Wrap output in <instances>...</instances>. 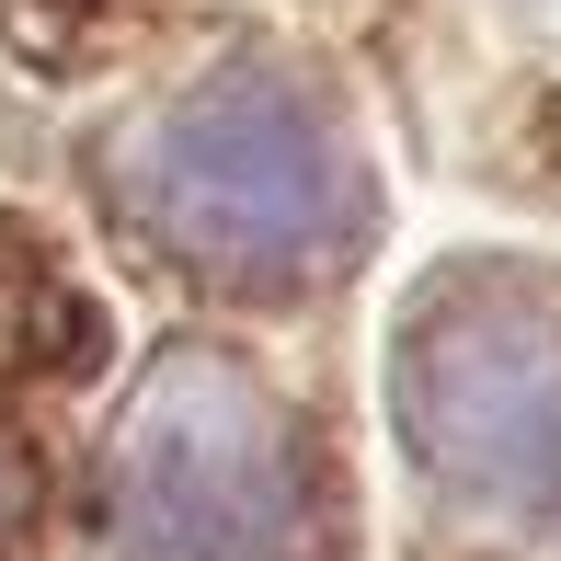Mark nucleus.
Listing matches in <instances>:
<instances>
[{
  "label": "nucleus",
  "instance_id": "1",
  "mask_svg": "<svg viewBox=\"0 0 561 561\" xmlns=\"http://www.w3.org/2000/svg\"><path fill=\"white\" fill-rule=\"evenodd\" d=\"M126 218L218 287H298L355 241V149L321 92L229 69L115 149Z\"/></svg>",
  "mask_w": 561,
  "mask_h": 561
},
{
  "label": "nucleus",
  "instance_id": "2",
  "mask_svg": "<svg viewBox=\"0 0 561 561\" xmlns=\"http://www.w3.org/2000/svg\"><path fill=\"white\" fill-rule=\"evenodd\" d=\"M126 561H321V447L229 344H161L104 447Z\"/></svg>",
  "mask_w": 561,
  "mask_h": 561
},
{
  "label": "nucleus",
  "instance_id": "3",
  "mask_svg": "<svg viewBox=\"0 0 561 561\" xmlns=\"http://www.w3.org/2000/svg\"><path fill=\"white\" fill-rule=\"evenodd\" d=\"M390 413L436 493L481 516H561V275L447 264L401 310Z\"/></svg>",
  "mask_w": 561,
  "mask_h": 561
},
{
  "label": "nucleus",
  "instance_id": "4",
  "mask_svg": "<svg viewBox=\"0 0 561 561\" xmlns=\"http://www.w3.org/2000/svg\"><path fill=\"white\" fill-rule=\"evenodd\" d=\"M92 355H104L92 298L58 275V252H46L35 229L0 218V367H58V378H81Z\"/></svg>",
  "mask_w": 561,
  "mask_h": 561
},
{
  "label": "nucleus",
  "instance_id": "5",
  "mask_svg": "<svg viewBox=\"0 0 561 561\" xmlns=\"http://www.w3.org/2000/svg\"><path fill=\"white\" fill-rule=\"evenodd\" d=\"M35 504H46V458H35V436H23V424H0V550H23Z\"/></svg>",
  "mask_w": 561,
  "mask_h": 561
}]
</instances>
